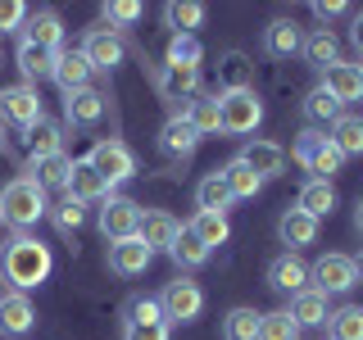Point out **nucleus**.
<instances>
[{
  "instance_id": "28",
  "label": "nucleus",
  "mask_w": 363,
  "mask_h": 340,
  "mask_svg": "<svg viewBox=\"0 0 363 340\" xmlns=\"http://www.w3.org/2000/svg\"><path fill=\"white\" fill-rule=\"evenodd\" d=\"M14 64H18V73L28 77V86H37L41 77H50V73H55V55H50V50H41V45H32V41H18Z\"/></svg>"
},
{
  "instance_id": "37",
  "label": "nucleus",
  "mask_w": 363,
  "mask_h": 340,
  "mask_svg": "<svg viewBox=\"0 0 363 340\" xmlns=\"http://www.w3.org/2000/svg\"><path fill=\"white\" fill-rule=\"evenodd\" d=\"M327 340H363V309L359 304H345L327 317Z\"/></svg>"
},
{
  "instance_id": "31",
  "label": "nucleus",
  "mask_w": 363,
  "mask_h": 340,
  "mask_svg": "<svg viewBox=\"0 0 363 340\" xmlns=\"http://www.w3.org/2000/svg\"><path fill=\"white\" fill-rule=\"evenodd\" d=\"M295 209H304L309 218H323V213H332V209H336V186H332V181L309 177V181H304V191H300V200H295Z\"/></svg>"
},
{
  "instance_id": "47",
  "label": "nucleus",
  "mask_w": 363,
  "mask_h": 340,
  "mask_svg": "<svg viewBox=\"0 0 363 340\" xmlns=\"http://www.w3.org/2000/svg\"><path fill=\"white\" fill-rule=\"evenodd\" d=\"M168 336H173V327H168V322H150V327L128 322V327H123V340H168Z\"/></svg>"
},
{
  "instance_id": "32",
  "label": "nucleus",
  "mask_w": 363,
  "mask_h": 340,
  "mask_svg": "<svg viewBox=\"0 0 363 340\" xmlns=\"http://www.w3.org/2000/svg\"><path fill=\"white\" fill-rule=\"evenodd\" d=\"M327 141H332L345 159H359L363 154V118H354V113H340V118L332 123V136H327Z\"/></svg>"
},
{
  "instance_id": "25",
  "label": "nucleus",
  "mask_w": 363,
  "mask_h": 340,
  "mask_svg": "<svg viewBox=\"0 0 363 340\" xmlns=\"http://www.w3.org/2000/svg\"><path fill=\"white\" fill-rule=\"evenodd\" d=\"M277 236H281V245H291V254H295L300 245L318 241V218H309L304 209H286L277 218Z\"/></svg>"
},
{
  "instance_id": "6",
  "label": "nucleus",
  "mask_w": 363,
  "mask_h": 340,
  "mask_svg": "<svg viewBox=\"0 0 363 340\" xmlns=\"http://www.w3.org/2000/svg\"><path fill=\"white\" fill-rule=\"evenodd\" d=\"M86 164L96 168V173L105 177L109 186H118V181H128V177L136 173V154H132L128 145L118 141V136H105V141H96V145H91Z\"/></svg>"
},
{
  "instance_id": "19",
  "label": "nucleus",
  "mask_w": 363,
  "mask_h": 340,
  "mask_svg": "<svg viewBox=\"0 0 363 340\" xmlns=\"http://www.w3.org/2000/svg\"><path fill=\"white\" fill-rule=\"evenodd\" d=\"M323 91L327 96H336L340 105H350V100H363V73H359V64H332V68H323Z\"/></svg>"
},
{
  "instance_id": "54",
  "label": "nucleus",
  "mask_w": 363,
  "mask_h": 340,
  "mask_svg": "<svg viewBox=\"0 0 363 340\" xmlns=\"http://www.w3.org/2000/svg\"><path fill=\"white\" fill-rule=\"evenodd\" d=\"M359 73H363V64H359Z\"/></svg>"
},
{
  "instance_id": "40",
  "label": "nucleus",
  "mask_w": 363,
  "mask_h": 340,
  "mask_svg": "<svg viewBox=\"0 0 363 340\" xmlns=\"http://www.w3.org/2000/svg\"><path fill=\"white\" fill-rule=\"evenodd\" d=\"M259 317L255 309H232L223 317V340H259Z\"/></svg>"
},
{
  "instance_id": "15",
  "label": "nucleus",
  "mask_w": 363,
  "mask_h": 340,
  "mask_svg": "<svg viewBox=\"0 0 363 340\" xmlns=\"http://www.w3.org/2000/svg\"><path fill=\"white\" fill-rule=\"evenodd\" d=\"M200 145V132L186 123V113H173V118L159 128V150H164L168 159H191Z\"/></svg>"
},
{
  "instance_id": "52",
  "label": "nucleus",
  "mask_w": 363,
  "mask_h": 340,
  "mask_svg": "<svg viewBox=\"0 0 363 340\" xmlns=\"http://www.w3.org/2000/svg\"><path fill=\"white\" fill-rule=\"evenodd\" d=\"M5 141H9V136H5V123H0V154H5Z\"/></svg>"
},
{
  "instance_id": "5",
  "label": "nucleus",
  "mask_w": 363,
  "mask_h": 340,
  "mask_svg": "<svg viewBox=\"0 0 363 340\" xmlns=\"http://www.w3.org/2000/svg\"><path fill=\"white\" fill-rule=\"evenodd\" d=\"M218 113H223V132L227 136H250L259 123H264V100H259L255 91H223Z\"/></svg>"
},
{
  "instance_id": "13",
  "label": "nucleus",
  "mask_w": 363,
  "mask_h": 340,
  "mask_svg": "<svg viewBox=\"0 0 363 340\" xmlns=\"http://www.w3.org/2000/svg\"><path fill=\"white\" fill-rule=\"evenodd\" d=\"M37 327V309L23 290L0 295V336H28Z\"/></svg>"
},
{
  "instance_id": "10",
  "label": "nucleus",
  "mask_w": 363,
  "mask_h": 340,
  "mask_svg": "<svg viewBox=\"0 0 363 340\" xmlns=\"http://www.w3.org/2000/svg\"><path fill=\"white\" fill-rule=\"evenodd\" d=\"M82 55H86V64H91V73H96V68H118L123 64V37L113 28H86V37H82Z\"/></svg>"
},
{
  "instance_id": "12",
  "label": "nucleus",
  "mask_w": 363,
  "mask_h": 340,
  "mask_svg": "<svg viewBox=\"0 0 363 340\" xmlns=\"http://www.w3.org/2000/svg\"><path fill=\"white\" fill-rule=\"evenodd\" d=\"M23 41L60 55L64 50V18L55 14V9H37V14H28V23H23Z\"/></svg>"
},
{
  "instance_id": "4",
  "label": "nucleus",
  "mask_w": 363,
  "mask_h": 340,
  "mask_svg": "<svg viewBox=\"0 0 363 340\" xmlns=\"http://www.w3.org/2000/svg\"><path fill=\"white\" fill-rule=\"evenodd\" d=\"M155 300H159V309H164V322L168 327L196 322L200 309H204V290H200V281H191V277H173L164 290L155 295Z\"/></svg>"
},
{
  "instance_id": "53",
  "label": "nucleus",
  "mask_w": 363,
  "mask_h": 340,
  "mask_svg": "<svg viewBox=\"0 0 363 340\" xmlns=\"http://www.w3.org/2000/svg\"><path fill=\"white\" fill-rule=\"evenodd\" d=\"M354 272H359V281H363V254H359V259H354Z\"/></svg>"
},
{
  "instance_id": "9",
  "label": "nucleus",
  "mask_w": 363,
  "mask_h": 340,
  "mask_svg": "<svg viewBox=\"0 0 363 340\" xmlns=\"http://www.w3.org/2000/svg\"><path fill=\"white\" fill-rule=\"evenodd\" d=\"M100 232L113 241H132L136 232H141V204L128 200V196H109L100 204Z\"/></svg>"
},
{
  "instance_id": "48",
  "label": "nucleus",
  "mask_w": 363,
  "mask_h": 340,
  "mask_svg": "<svg viewBox=\"0 0 363 340\" xmlns=\"http://www.w3.org/2000/svg\"><path fill=\"white\" fill-rule=\"evenodd\" d=\"M105 18L109 23H136V18H141V5H136V0H109Z\"/></svg>"
},
{
  "instance_id": "23",
  "label": "nucleus",
  "mask_w": 363,
  "mask_h": 340,
  "mask_svg": "<svg viewBox=\"0 0 363 340\" xmlns=\"http://www.w3.org/2000/svg\"><path fill=\"white\" fill-rule=\"evenodd\" d=\"M68 173H73V159H68L64 150H60V154H41V159H28V177L37 181L41 191L68 186Z\"/></svg>"
},
{
  "instance_id": "41",
  "label": "nucleus",
  "mask_w": 363,
  "mask_h": 340,
  "mask_svg": "<svg viewBox=\"0 0 363 340\" xmlns=\"http://www.w3.org/2000/svg\"><path fill=\"white\" fill-rule=\"evenodd\" d=\"M259 340H300V327H295V317L286 309L264 313L259 317Z\"/></svg>"
},
{
  "instance_id": "42",
  "label": "nucleus",
  "mask_w": 363,
  "mask_h": 340,
  "mask_svg": "<svg viewBox=\"0 0 363 340\" xmlns=\"http://www.w3.org/2000/svg\"><path fill=\"white\" fill-rule=\"evenodd\" d=\"M200 60H204L200 37H173L168 41V68H200Z\"/></svg>"
},
{
  "instance_id": "7",
  "label": "nucleus",
  "mask_w": 363,
  "mask_h": 340,
  "mask_svg": "<svg viewBox=\"0 0 363 340\" xmlns=\"http://www.w3.org/2000/svg\"><path fill=\"white\" fill-rule=\"evenodd\" d=\"M37 118H45L37 86L23 82V86H5V91H0V123H5V128H23V132H28Z\"/></svg>"
},
{
  "instance_id": "2",
  "label": "nucleus",
  "mask_w": 363,
  "mask_h": 340,
  "mask_svg": "<svg viewBox=\"0 0 363 340\" xmlns=\"http://www.w3.org/2000/svg\"><path fill=\"white\" fill-rule=\"evenodd\" d=\"M45 209H50V204H45V191L32 177H14V181L0 186V222H9L14 232L37 227V218Z\"/></svg>"
},
{
  "instance_id": "29",
  "label": "nucleus",
  "mask_w": 363,
  "mask_h": 340,
  "mask_svg": "<svg viewBox=\"0 0 363 340\" xmlns=\"http://www.w3.org/2000/svg\"><path fill=\"white\" fill-rule=\"evenodd\" d=\"M23 141H28V154L41 159V154H60V141H64V128L55 118H37L28 132H23Z\"/></svg>"
},
{
  "instance_id": "36",
  "label": "nucleus",
  "mask_w": 363,
  "mask_h": 340,
  "mask_svg": "<svg viewBox=\"0 0 363 340\" xmlns=\"http://www.w3.org/2000/svg\"><path fill=\"white\" fill-rule=\"evenodd\" d=\"M196 204H200V213H227L232 209V191H227V181L223 173H209L196 186Z\"/></svg>"
},
{
  "instance_id": "11",
  "label": "nucleus",
  "mask_w": 363,
  "mask_h": 340,
  "mask_svg": "<svg viewBox=\"0 0 363 340\" xmlns=\"http://www.w3.org/2000/svg\"><path fill=\"white\" fill-rule=\"evenodd\" d=\"M236 159H241V164H245L259 181H272V177L286 173V150H281L277 141H250Z\"/></svg>"
},
{
  "instance_id": "27",
  "label": "nucleus",
  "mask_w": 363,
  "mask_h": 340,
  "mask_svg": "<svg viewBox=\"0 0 363 340\" xmlns=\"http://www.w3.org/2000/svg\"><path fill=\"white\" fill-rule=\"evenodd\" d=\"M300 55H304V60H309L313 68H332V64L340 60V41H336V32H332V28H313L309 37H304Z\"/></svg>"
},
{
  "instance_id": "14",
  "label": "nucleus",
  "mask_w": 363,
  "mask_h": 340,
  "mask_svg": "<svg viewBox=\"0 0 363 340\" xmlns=\"http://www.w3.org/2000/svg\"><path fill=\"white\" fill-rule=\"evenodd\" d=\"M136 236L150 245V254H155V249H173V241L182 236V222L168 209H141V232H136Z\"/></svg>"
},
{
  "instance_id": "44",
  "label": "nucleus",
  "mask_w": 363,
  "mask_h": 340,
  "mask_svg": "<svg viewBox=\"0 0 363 340\" xmlns=\"http://www.w3.org/2000/svg\"><path fill=\"white\" fill-rule=\"evenodd\" d=\"M50 218H55V227H60L64 236H73L77 227L86 222V204H77V200H60V204L50 209Z\"/></svg>"
},
{
  "instance_id": "51",
  "label": "nucleus",
  "mask_w": 363,
  "mask_h": 340,
  "mask_svg": "<svg viewBox=\"0 0 363 340\" xmlns=\"http://www.w3.org/2000/svg\"><path fill=\"white\" fill-rule=\"evenodd\" d=\"M354 227H359V232H363V200L354 204Z\"/></svg>"
},
{
  "instance_id": "26",
  "label": "nucleus",
  "mask_w": 363,
  "mask_h": 340,
  "mask_svg": "<svg viewBox=\"0 0 363 340\" xmlns=\"http://www.w3.org/2000/svg\"><path fill=\"white\" fill-rule=\"evenodd\" d=\"M218 86L223 91H255V64L241 50H227L218 60Z\"/></svg>"
},
{
  "instance_id": "20",
  "label": "nucleus",
  "mask_w": 363,
  "mask_h": 340,
  "mask_svg": "<svg viewBox=\"0 0 363 340\" xmlns=\"http://www.w3.org/2000/svg\"><path fill=\"white\" fill-rule=\"evenodd\" d=\"M268 281H272L277 290H286V295H300L304 286H309V264H304L300 254H291V249H286V254H277V259L268 264Z\"/></svg>"
},
{
  "instance_id": "16",
  "label": "nucleus",
  "mask_w": 363,
  "mask_h": 340,
  "mask_svg": "<svg viewBox=\"0 0 363 340\" xmlns=\"http://www.w3.org/2000/svg\"><path fill=\"white\" fill-rule=\"evenodd\" d=\"M64 191H68V200H77V204H91V200L105 204L109 200V181L100 177L86 159H73V173H68V186Z\"/></svg>"
},
{
  "instance_id": "35",
  "label": "nucleus",
  "mask_w": 363,
  "mask_h": 340,
  "mask_svg": "<svg viewBox=\"0 0 363 340\" xmlns=\"http://www.w3.org/2000/svg\"><path fill=\"white\" fill-rule=\"evenodd\" d=\"M186 123L196 128L200 136H213L223 132V113H218V96H196L186 105Z\"/></svg>"
},
{
  "instance_id": "46",
  "label": "nucleus",
  "mask_w": 363,
  "mask_h": 340,
  "mask_svg": "<svg viewBox=\"0 0 363 340\" xmlns=\"http://www.w3.org/2000/svg\"><path fill=\"white\" fill-rule=\"evenodd\" d=\"M28 14L32 9L18 5V0H0V37H5V32H18L23 23H28Z\"/></svg>"
},
{
  "instance_id": "33",
  "label": "nucleus",
  "mask_w": 363,
  "mask_h": 340,
  "mask_svg": "<svg viewBox=\"0 0 363 340\" xmlns=\"http://www.w3.org/2000/svg\"><path fill=\"white\" fill-rule=\"evenodd\" d=\"M186 232L196 236L204 249H213V245H227V236H232V222H227V213H196Z\"/></svg>"
},
{
  "instance_id": "17",
  "label": "nucleus",
  "mask_w": 363,
  "mask_h": 340,
  "mask_svg": "<svg viewBox=\"0 0 363 340\" xmlns=\"http://www.w3.org/2000/svg\"><path fill=\"white\" fill-rule=\"evenodd\" d=\"M150 245L141 241V236H132V241H113L109 245V272H118V277H141L145 268H150Z\"/></svg>"
},
{
  "instance_id": "18",
  "label": "nucleus",
  "mask_w": 363,
  "mask_h": 340,
  "mask_svg": "<svg viewBox=\"0 0 363 340\" xmlns=\"http://www.w3.org/2000/svg\"><path fill=\"white\" fill-rule=\"evenodd\" d=\"M105 118V96L100 91H68L64 96V123H73V128H96V123Z\"/></svg>"
},
{
  "instance_id": "21",
  "label": "nucleus",
  "mask_w": 363,
  "mask_h": 340,
  "mask_svg": "<svg viewBox=\"0 0 363 340\" xmlns=\"http://www.w3.org/2000/svg\"><path fill=\"white\" fill-rule=\"evenodd\" d=\"M304 45V32L295 28V18H272L264 28V50L272 60H291V55H300Z\"/></svg>"
},
{
  "instance_id": "1",
  "label": "nucleus",
  "mask_w": 363,
  "mask_h": 340,
  "mask_svg": "<svg viewBox=\"0 0 363 340\" xmlns=\"http://www.w3.org/2000/svg\"><path fill=\"white\" fill-rule=\"evenodd\" d=\"M50 268H55L50 245H41L37 236H28V232H18L14 241L0 249V277H5L14 290H23V295L37 290L41 281L50 277Z\"/></svg>"
},
{
  "instance_id": "50",
  "label": "nucleus",
  "mask_w": 363,
  "mask_h": 340,
  "mask_svg": "<svg viewBox=\"0 0 363 340\" xmlns=\"http://www.w3.org/2000/svg\"><path fill=\"white\" fill-rule=\"evenodd\" d=\"M350 41H354V50L363 55V9L354 14V28H350Z\"/></svg>"
},
{
  "instance_id": "22",
  "label": "nucleus",
  "mask_w": 363,
  "mask_h": 340,
  "mask_svg": "<svg viewBox=\"0 0 363 340\" xmlns=\"http://www.w3.org/2000/svg\"><path fill=\"white\" fill-rule=\"evenodd\" d=\"M295 317V327H327V317H332V304H327V295L323 290H313V286H304L300 295H291V309Z\"/></svg>"
},
{
  "instance_id": "43",
  "label": "nucleus",
  "mask_w": 363,
  "mask_h": 340,
  "mask_svg": "<svg viewBox=\"0 0 363 340\" xmlns=\"http://www.w3.org/2000/svg\"><path fill=\"white\" fill-rule=\"evenodd\" d=\"M304 113H309L313 123H336L340 113H345V105H340L336 96H327L323 86H313V91H309V100H304Z\"/></svg>"
},
{
  "instance_id": "30",
  "label": "nucleus",
  "mask_w": 363,
  "mask_h": 340,
  "mask_svg": "<svg viewBox=\"0 0 363 340\" xmlns=\"http://www.w3.org/2000/svg\"><path fill=\"white\" fill-rule=\"evenodd\" d=\"M196 91H200V68H168L164 64V73H159V96L164 100H186Z\"/></svg>"
},
{
  "instance_id": "49",
  "label": "nucleus",
  "mask_w": 363,
  "mask_h": 340,
  "mask_svg": "<svg viewBox=\"0 0 363 340\" xmlns=\"http://www.w3.org/2000/svg\"><path fill=\"white\" fill-rule=\"evenodd\" d=\"M313 14H318V23L327 28L332 18H340V14H345V5H340V0H318V5H313Z\"/></svg>"
},
{
  "instance_id": "38",
  "label": "nucleus",
  "mask_w": 363,
  "mask_h": 340,
  "mask_svg": "<svg viewBox=\"0 0 363 340\" xmlns=\"http://www.w3.org/2000/svg\"><path fill=\"white\" fill-rule=\"evenodd\" d=\"M223 181H227V191H232V200H255L259 191H264V181L250 173L241 159H232V164L223 168Z\"/></svg>"
},
{
  "instance_id": "24",
  "label": "nucleus",
  "mask_w": 363,
  "mask_h": 340,
  "mask_svg": "<svg viewBox=\"0 0 363 340\" xmlns=\"http://www.w3.org/2000/svg\"><path fill=\"white\" fill-rule=\"evenodd\" d=\"M55 82L64 86V96L68 91H82V86H91V64H86V55L82 50H60L55 55Z\"/></svg>"
},
{
  "instance_id": "8",
  "label": "nucleus",
  "mask_w": 363,
  "mask_h": 340,
  "mask_svg": "<svg viewBox=\"0 0 363 340\" xmlns=\"http://www.w3.org/2000/svg\"><path fill=\"white\" fill-rule=\"evenodd\" d=\"M309 281H313V290H323V295H345V290H354V286H359L354 259H350V254H323V259L309 268Z\"/></svg>"
},
{
  "instance_id": "45",
  "label": "nucleus",
  "mask_w": 363,
  "mask_h": 340,
  "mask_svg": "<svg viewBox=\"0 0 363 340\" xmlns=\"http://www.w3.org/2000/svg\"><path fill=\"white\" fill-rule=\"evenodd\" d=\"M128 322H136V327H150V322H164V309H159V300H132L128 304Z\"/></svg>"
},
{
  "instance_id": "3",
  "label": "nucleus",
  "mask_w": 363,
  "mask_h": 340,
  "mask_svg": "<svg viewBox=\"0 0 363 340\" xmlns=\"http://www.w3.org/2000/svg\"><path fill=\"white\" fill-rule=\"evenodd\" d=\"M291 159H295V164H304L318 181H332V173H340V164H345V154H340L318 128H304L300 136H295Z\"/></svg>"
},
{
  "instance_id": "39",
  "label": "nucleus",
  "mask_w": 363,
  "mask_h": 340,
  "mask_svg": "<svg viewBox=\"0 0 363 340\" xmlns=\"http://www.w3.org/2000/svg\"><path fill=\"white\" fill-rule=\"evenodd\" d=\"M209 254H213V249H204L186 227H182V236L173 241V249H168V259H173L177 268H204V264H209Z\"/></svg>"
},
{
  "instance_id": "34",
  "label": "nucleus",
  "mask_w": 363,
  "mask_h": 340,
  "mask_svg": "<svg viewBox=\"0 0 363 340\" xmlns=\"http://www.w3.org/2000/svg\"><path fill=\"white\" fill-rule=\"evenodd\" d=\"M164 18L173 28V37H196V28L204 23V5H196V0H173V5H164Z\"/></svg>"
}]
</instances>
